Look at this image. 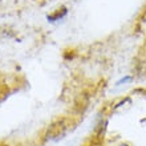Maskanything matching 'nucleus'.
Wrapping results in <instances>:
<instances>
[{
	"instance_id": "f257e3e1",
	"label": "nucleus",
	"mask_w": 146,
	"mask_h": 146,
	"mask_svg": "<svg viewBox=\"0 0 146 146\" xmlns=\"http://www.w3.org/2000/svg\"><path fill=\"white\" fill-rule=\"evenodd\" d=\"M72 119L69 117H58L50 123L45 133V138L49 141H58L64 138L68 131L72 129Z\"/></svg>"
},
{
	"instance_id": "f03ea898",
	"label": "nucleus",
	"mask_w": 146,
	"mask_h": 146,
	"mask_svg": "<svg viewBox=\"0 0 146 146\" xmlns=\"http://www.w3.org/2000/svg\"><path fill=\"white\" fill-rule=\"evenodd\" d=\"M66 8L65 7H61V8H57L56 11L53 12V13H50V15H48V21H57V20L62 19L64 16L66 15Z\"/></svg>"
},
{
	"instance_id": "7ed1b4c3",
	"label": "nucleus",
	"mask_w": 146,
	"mask_h": 146,
	"mask_svg": "<svg viewBox=\"0 0 146 146\" xmlns=\"http://www.w3.org/2000/svg\"><path fill=\"white\" fill-rule=\"evenodd\" d=\"M130 80H131V76H125V77H122L121 80L117 81V84L115 85H122V84H125V82H129Z\"/></svg>"
},
{
	"instance_id": "20e7f679",
	"label": "nucleus",
	"mask_w": 146,
	"mask_h": 146,
	"mask_svg": "<svg viewBox=\"0 0 146 146\" xmlns=\"http://www.w3.org/2000/svg\"><path fill=\"white\" fill-rule=\"evenodd\" d=\"M133 93H142V96L146 97V88H139V89H135Z\"/></svg>"
},
{
	"instance_id": "39448f33",
	"label": "nucleus",
	"mask_w": 146,
	"mask_h": 146,
	"mask_svg": "<svg viewBox=\"0 0 146 146\" xmlns=\"http://www.w3.org/2000/svg\"><path fill=\"white\" fill-rule=\"evenodd\" d=\"M117 146H130V145H127V143H119V145H117Z\"/></svg>"
},
{
	"instance_id": "423d86ee",
	"label": "nucleus",
	"mask_w": 146,
	"mask_h": 146,
	"mask_svg": "<svg viewBox=\"0 0 146 146\" xmlns=\"http://www.w3.org/2000/svg\"><path fill=\"white\" fill-rule=\"evenodd\" d=\"M0 146H8V145H0Z\"/></svg>"
}]
</instances>
